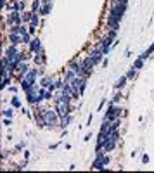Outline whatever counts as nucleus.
<instances>
[{
    "instance_id": "obj_1",
    "label": "nucleus",
    "mask_w": 154,
    "mask_h": 173,
    "mask_svg": "<svg viewBox=\"0 0 154 173\" xmlns=\"http://www.w3.org/2000/svg\"><path fill=\"white\" fill-rule=\"evenodd\" d=\"M42 116H43V123L45 126H57L59 125V114L55 109H42Z\"/></svg>"
},
{
    "instance_id": "obj_2",
    "label": "nucleus",
    "mask_w": 154,
    "mask_h": 173,
    "mask_svg": "<svg viewBox=\"0 0 154 173\" xmlns=\"http://www.w3.org/2000/svg\"><path fill=\"white\" fill-rule=\"evenodd\" d=\"M121 116V107H118V106H114L113 102L109 104V109L106 111V116H104V120H107V121H114L116 118H120Z\"/></svg>"
},
{
    "instance_id": "obj_3",
    "label": "nucleus",
    "mask_w": 154,
    "mask_h": 173,
    "mask_svg": "<svg viewBox=\"0 0 154 173\" xmlns=\"http://www.w3.org/2000/svg\"><path fill=\"white\" fill-rule=\"evenodd\" d=\"M5 23L12 26V24H23V14L19 10H10V14L5 16Z\"/></svg>"
},
{
    "instance_id": "obj_4",
    "label": "nucleus",
    "mask_w": 154,
    "mask_h": 173,
    "mask_svg": "<svg viewBox=\"0 0 154 173\" xmlns=\"http://www.w3.org/2000/svg\"><path fill=\"white\" fill-rule=\"evenodd\" d=\"M55 111L59 116H66V114H71L69 112V104L68 102H62V101H55Z\"/></svg>"
},
{
    "instance_id": "obj_5",
    "label": "nucleus",
    "mask_w": 154,
    "mask_h": 173,
    "mask_svg": "<svg viewBox=\"0 0 154 173\" xmlns=\"http://www.w3.org/2000/svg\"><path fill=\"white\" fill-rule=\"evenodd\" d=\"M113 40H114V38L107 36V35L101 40V50L104 52V55H107V54H109V49H111V45H113Z\"/></svg>"
},
{
    "instance_id": "obj_6",
    "label": "nucleus",
    "mask_w": 154,
    "mask_h": 173,
    "mask_svg": "<svg viewBox=\"0 0 154 173\" xmlns=\"http://www.w3.org/2000/svg\"><path fill=\"white\" fill-rule=\"evenodd\" d=\"M45 61H47V57H45V52H43V50L36 52V54H35V57H33V62H35L36 66H43Z\"/></svg>"
},
{
    "instance_id": "obj_7",
    "label": "nucleus",
    "mask_w": 154,
    "mask_h": 173,
    "mask_svg": "<svg viewBox=\"0 0 154 173\" xmlns=\"http://www.w3.org/2000/svg\"><path fill=\"white\" fill-rule=\"evenodd\" d=\"M28 45H30V50L33 52V54H36V52L43 50V49H42V42L38 40V38H33V40L28 43Z\"/></svg>"
},
{
    "instance_id": "obj_8",
    "label": "nucleus",
    "mask_w": 154,
    "mask_h": 173,
    "mask_svg": "<svg viewBox=\"0 0 154 173\" xmlns=\"http://www.w3.org/2000/svg\"><path fill=\"white\" fill-rule=\"evenodd\" d=\"M19 54L18 50V45H9L7 49H5V57H9V59H16V55Z\"/></svg>"
},
{
    "instance_id": "obj_9",
    "label": "nucleus",
    "mask_w": 154,
    "mask_h": 173,
    "mask_svg": "<svg viewBox=\"0 0 154 173\" xmlns=\"http://www.w3.org/2000/svg\"><path fill=\"white\" fill-rule=\"evenodd\" d=\"M30 71V68H28V64H26V62L23 61V62H19V66H18V69H16V73H18V74H19V78L21 76H24V74H26V73Z\"/></svg>"
},
{
    "instance_id": "obj_10",
    "label": "nucleus",
    "mask_w": 154,
    "mask_h": 173,
    "mask_svg": "<svg viewBox=\"0 0 154 173\" xmlns=\"http://www.w3.org/2000/svg\"><path fill=\"white\" fill-rule=\"evenodd\" d=\"M9 42L10 45H19V43H23V36L16 35V33H9Z\"/></svg>"
},
{
    "instance_id": "obj_11",
    "label": "nucleus",
    "mask_w": 154,
    "mask_h": 173,
    "mask_svg": "<svg viewBox=\"0 0 154 173\" xmlns=\"http://www.w3.org/2000/svg\"><path fill=\"white\" fill-rule=\"evenodd\" d=\"M126 80H128V78H126V74H125V76H121V78H120V80L116 82V85H114V88H116V90H121V88H123L125 85H126Z\"/></svg>"
},
{
    "instance_id": "obj_12",
    "label": "nucleus",
    "mask_w": 154,
    "mask_h": 173,
    "mask_svg": "<svg viewBox=\"0 0 154 173\" xmlns=\"http://www.w3.org/2000/svg\"><path fill=\"white\" fill-rule=\"evenodd\" d=\"M40 93L43 95V99H45V101H50V99H54V95H52V90H49V88H42Z\"/></svg>"
},
{
    "instance_id": "obj_13",
    "label": "nucleus",
    "mask_w": 154,
    "mask_h": 173,
    "mask_svg": "<svg viewBox=\"0 0 154 173\" xmlns=\"http://www.w3.org/2000/svg\"><path fill=\"white\" fill-rule=\"evenodd\" d=\"M38 24H40V18H38V14H36V12H33V16H31V21H30V26L36 28Z\"/></svg>"
},
{
    "instance_id": "obj_14",
    "label": "nucleus",
    "mask_w": 154,
    "mask_h": 173,
    "mask_svg": "<svg viewBox=\"0 0 154 173\" xmlns=\"http://www.w3.org/2000/svg\"><path fill=\"white\" fill-rule=\"evenodd\" d=\"M24 7H26V4H24V0H16L14 2V10H24Z\"/></svg>"
},
{
    "instance_id": "obj_15",
    "label": "nucleus",
    "mask_w": 154,
    "mask_h": 173,
    "mask_svg": "<svg viewBox=\"0 0 154 173\" xmlns=\"http://www.w3.org/2000/svg\"><path fill=\"white\" fill-rule=\"evenodd\" d=\"M49 12H50V4H42L40 14H42V16H47Z\"/></svg>"
},
{
    "instance_id": "obj_16",
    "label": "nucleus",
    "mask_w": 154,
    "mask_h": 173,
    "mask_svg": "<svg viewBox=\"0 0 154 173\" xmlns=\"http://www.w3.org/2000/svg\"><path fill=\"white\" fill-rule=\"evenodd\" d=\"M40 9H42V0H33V12L40 14Z\"/></svg>"
},
{
    "instance_id": "obj_17",
    "label": "nucleus",
    "mask_w": 154,
    "mask_h": 173,
    "mask_svg": "<svg viewBox=\"0 0 154 173\" xmlns=\"http://www.w3.org/2000/svg\"><path fill=\"white\" fill-rule=\"evenodd\" d=\"M69 121H71V114L62 116V118H61V126H62V128H64V126H68V125H69Z\"/></svg>"
},
{
    "instance_id": "obj_18",
    "label": "nucleus",
    "mask_w": 154,
    "mask_h": 173,
    "mask_svg": "<svg viewBox=\"0 0 154 173\" xmlns=\"http://www.w3.org/2000/svg\"><path fill=\"white\" fill-rule=\"evenodd\" d=\"M142 66H144V59H135V62H134V68L135 69H142Z\"/></svg>"
},
{
    "instance_id": "obj_19",
    "label": "nucleus",
    "mask_w": 154,
    "mask_h": 173,
    "mask_svg": "<svg viewBox=\"0 0 154 173\" xmlns=\"http://www.w3.org/2000/svg\"><path fill=\"white\" fill-rule=\"evenodd\" d=\"M135 76H137V69H135V68L128 69V73H126V78H128V80H132V78H135Z\"/></svg>"
},
{
    "instance_id": "obj_20",
    "label": "nucleus",
    "mask_w": 154,
    "mask_h": 173,
    "mask_svg": "<svg viewBox=\"0 0 154 173\" xmlns=\"http://www.w3.org/2000/svg\"><path fill=\"white\" fill-rule=\"evenodd\" d=\"M31 16H33V12H24V14H23V23H30Z\"/></svg>"
},
{
    "instance_id": "obj_21",
    "label": "nucleus",
    "mask_w": 154,
    "mask_h": 173,
    "mask_svg": "<svg viewBox=\"0 0 154 173\" xmlns=\"http://www.w3.org/2000/svg\"><path fill=\"white\" fill-rule=\"evenodd\" d=\"M9 83H10V74L9 76H5V78H2V85H0V87H2V88H7Z\"/></svg>"
},
{
    "instance_id": "obj_22",
    "label": "nucleus",
    "mask_w": 154,
    "mask_h": 173,
    "mask_svg": "<svg viewBox=\"0 0 154 173\" xmlns=\"http://www.w3.org/2000/svg\"><path fill=\"white\" fill-rule=\"evenodd\" d=\"M23 36V43H30L31 42V35H30V31L26 33V35H21Z\"/></svg>"
},
{
    "instance_id": "obj_23",
    "label": "nucleus",
    "mask_w": 154,
    "mask_h": 173,
    "mask_svg": "<svg viewBox=\"0 0 154 173\" xmlns=\"http://www.w3.org/2000/svg\"><path fill=\"white\" fill-rule=\"evenodd\" d=\"M12 107H21V102L18 97H12Z\"/></svg>"
},
{
    "instance_id": "obj_24",
    "label": "nucleus",
    "mask_w": 154,
    "mask_h": 173,
    "mask_svg": "<svg viewBox=\"0 0 154 173\" xmlns=\"http://www.w3.org/2000/svg\"><path fill=\"white\" fill-rule=\"evenodd\" d=\"M12 112H14V111L9 107V109H5V111H4V116H5V118H12Z\"/></svg>"
},
{
    "instance_id": "obj_25",
    "label": "nucleus",
    "mask_w": 154,
    "mask_h": 173,
    "mask_svg": "<svg viewBox=\"0 0 154 173\" xmlns=\"http://www.w3.org/2000/svg\"><path fill=\"white\" fill-rule=\"evenodd\" d=\"M121 97H123L121 93H116V95H114V99H113V102H120V101H121Z\"/></svg>"
},
{
    "instance_id": "obj_26",
    "label": "nucleus",
    "mask_w": 154,
    "mask_h": 173,
    "mask_svg": "<svg viewBox=\"0 0 154 173\" xmlns=\"http://www.w3.org/2000/svg\"><path fill=\"white\" fill-rule=\"evenodd\" d=\"M0 5H2V9H5L7 7V0H0Z\"/></svg>"
},
{
    "instance_id": "obj_27",
    "label": "nucleus",
    "mask_w": 154,
    "mask_h": 173,
    "mask_svg": "<svg viewBox=\"0 0 154 173\" xmlns=\"http://www.w3.org/2000/svg\"><path fill=\"white\" fill-rule=\"evenodd\" d=\"M10 123H12V121H10V118H5V120H4V125H7V126H9Z\"/></svg>"
},
{
    "instance_id": "obj_28",
    "label": "nucleus",
    "mask_w": 154,
    "mask_h": 173,
    "mask_svg": "<svg viewBox=\"0 0 154 173\" xmlns=\"http://www.w3.org/2000/svg\"><path fill=\"white\" fill-rule=\"evenodd\" d=\"M23 147H26V144H24V142H21V144H18V147H16V149H23Z\"/></svg>"
},
{
    "instance_id": "obj_29",
    "label": "nucleus",
    "mask_w": 154,
    "mask_h": 173,
    "mask_svg": "<svg viewBox=\"0 0 154 173\" xmlns=\"http://www.w3.org/2000/svg\"><path fill=\"white\" fill-rule=\"evenodd\" d=\"M142 161H144V163H149V156H147V154H145L144 158H142Z\"/></svg>"
},
{
    "instance_id": "obj_30",
    "label": "nucleus",
    "mask_w": 154,
    "mask_h": 173,
    "mask_svg": "<svg viewBox=\"0 0 154 173\" xmlns=\"http://www.w3.org/2000/svg\"><path fill=\"white\" fill-rule=\"evenodd\" d=\"M52 0H42V4H50Z\"/></svg>"
}]
</instances>
